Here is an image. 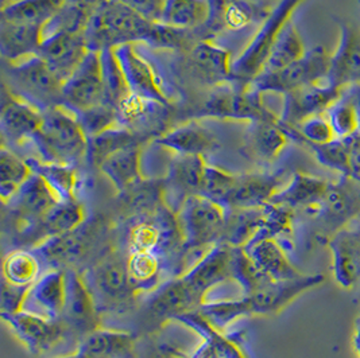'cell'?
Segmentation results:
<instances>
[{
  "label": "cell",
  "mask_w": 360,
  "mask_h": 358,
  "mask_svg": "<svg viewBox=\"0 0 360 358\" xmlns=\"http://www.w3.org/2000/svg\"><path fill=\"white\" fill-rule=\"evenodd\" d=\"M82 34L86 48L94 51L138 42L161 49L164 25L148 20L117 0H103L91 11Z\"/></svg>",
  "instance_id": "1"
},
{
  "label": "cell",
  "mask_w": 360,
  "mask_h": 358,
  "mask_svg": "<svg viewBox=\"0 0 360 358\" xmlns=\"http://www.w3.org/2000/svg\"><path fill=\"white\" fill-rule=\"evenodd\" d=\"M45 162L60 163L76 167L86 159L88 135L79 117L64 105L44 112L42 126L32 139Z\"/></svg>",
  "instance_id": "2"
},
{
  "label": "cell",
  "mask_w": 360,
  "mask_h": 358,
  "mask_svg": "<svg viewBox=\"0 0 360 358\" xmlns=\"http://www.w3.org/2000/svg\"><path fill=\"white\" fill-rule=\"evenodd\" d=\"M307 0H281L263 19L258 32L254 34L246 49L232 62V82L251 85L261 73L279 34L290 22L297 8Z\"/></svg>",
  "instance_id": "3"
},
{
  "label": "cell",
  "mask_w": 360,
  "mask_h": 358,
  "mask_svg": "<svg viewBox=\"0 0 360 358\" xmlns=\"http://www.w3.org/2000/svg\"><path fill=\"white\" fill-rule=\"evenodd\" d=\"M176 216L186 256L208 252L221 243L227 218V209L221 205L197 194L188 198Z\"/></svg>",
  "instance_id": "4"
},
{
  "label": "cell",
  "mask_w": 360,
  "mask_h": 358,
  "mask_svg": "<svg viewBox=\"0 0 360 358\" xmlns=\"http://www.w3.org/2000/svg\"><path fill=\"white\" fill-rule=\"evenodd\" d=\"M7 81L4 82L15 93L42 114L53 107L63 105L61 81L38 55H33L17 64H8Z\"/></svg>",
  "instance_id": "5"
},
{
  "label": "cell",
  "mask_w": 360,
  "mask_h": 358,
  "mask_svg": "<svg viewBox=\"0 0 360 358\" xmlns=\"http://www.w3.org/2000/svg\"><path fill=\"white\" fill-rule=\"evenodd\" d=\"M263 93L251 85H238L229 82L213 88L198 116L219 120L235 121H261L274 120L279 116L271 112L263 102Z\"/></svg>",
  "instance_id": "6"
},
{
  "label": "cell",
  "mask_w": 360,
  "mask_h": 358,
  "mask_svg": "<svg viewBox=\"0 0 360 358\" xmlns=\"http://www.w3.org/2000/svg\"><path fill=\"white\" fill-rule=\"evenodd\" d=\"M320 227L319 239L326 240L339 230L347 228L360 216V185L349 177L332 182L321 204L309 213Z\"/></svg>",
  "instance_id": "7"
},
{
  "label": "cell",
  "mask_w": 360,
  "mask_h": 358,
  "mask_svg": "<svg viewBox=\"0 0 360 358\" xmlns=\"http://www.w3.org/2000/svg\"><path fill=\"white\" fill-rule=\"evenodd\" d=\"M330 65V54L323 46H316L295 64L276 72L262 73L251 86L261 93H282L283 96L298 88L323 81L328 76Z\"/></svg>",
  "instance_id": "8"
},
{
  "label": "cell",
  "mask_w": 360,
  "mask_h": 358,
  "mask_svg": "<svg viewBox=\"0 0 360 358\" xmlns=\"http://www.w3.org/2000/svg\"><path fill=\"white\" fill-rule=\"evenodd\" d=\"M85 281L94 293L98 307L100 303L111 309L124 307L131 303L138 293L129 275L126 260L115 253L107 255L98 261Z\"/></svg>",
  "instance_id": "9"
},
{
  "label": "cell",
  "mask_w": 360,
  "mask_h": 358,
  "mask_svg": "<svg viewBox=\"0 0 360 358\" xmlns=\"http://www.w3.org/2000/svg\"><path fill=\"white\" fill-rule=\"evenodd\" d=\"M104 102L101 53L89 50L82 64L63 85V105L76 116Z\"/></svg>",
  "instance_id": "10"
},
{
  "label": "cell",
  "mask_w": 360,
  "mask_h": 358,
  "mask_svg": "<svg viewBox=\"0 0 360 358\" xmlns=\"http://www.w3.org/2000/svg\"><path fill=\"white\" fill-rule=\"evenodd\" d=\"M0 317L10 327L18 341L33 354L49 352L65 338L68 333L60 319H53L27 310L14 314H0Z\"/></svg>",
  "instance_id": "11"
},
{
  "label": "cell",
  "mask_w": 360,
  "mask_h": 358,
  "mask_svg": "<svg viewBox=\"0 0 360 358\" xmlns=\"http://www.w3.org/2000/svg\"><path fill=\"white\" fill-rule=\"evenodd\" d=\"M65 271V306L60 321L68 331L77 334L82 340L86 334L101 327L100 310L82 274L70 268H66Z\"/></svg>",
  "instance_id": "12"
},
{
  "label": "cell",
  "mask_w": 360,
  "mask_h": 358,
  "mask_svg": "<svg viewBox=\"0 0 360 358\" xmlns=\"http://www.w3.org/2000/svg\"><path fill=\"white\" fill-rule=\"evenodd\" d=\"M207 162L204 157L173 155L162 179L165 206L177 214L185 201L200 194Z\"/></svg>",
  "instance_id": "13"
},
{
  "label": "cell",
  "mask_w": 360,
  "mask_h": 358,
  "mask_svg": "<svg viewBox=\"0 0 360 358\" xmlns=\"http://www.w3.org/2000/svg\"><path fill=\"white\" fill-rule=\"evenodd\" d=\"M324 275H301L289 280H270L250 296H246L251 305L252 315L270 317L292 305L302 293H308L324 283Z\"/></svg>",
  "instance_id": "14"
},
{
  "label": "cell",
  "mask_w": 360,
  "mask_h": 358,
  "mask_svg": "<svg viewBox=\"0 0 360 358\" xmlns=\"http://www.w3.org/2000/svg\"><path fill=\"white\" fill-rule=\"evenodd\" d=\"M88 51L82 32L57 30L44 35L37 55L61 81L65 82L82 64Z\"/></svg>",
  "instance_id": "15"
},
{
  "label": "cell",
  "mask_w": 360,
  "mask_h": 358,
  "mask_svg": "<svg viewBox=\"0 0 360 358\" xmlns=\"http://www.w3.org/2000/svg\"><path fill=\"white\" fill-rule=\"evenodd\" d=\"M211 13L205 26L198 29L201 39H212L224 30H243L251 23L261 20L270 14L271 10L261 3L251 0H208Z\"/></svg>",
  "instance_id": "16"
},
{
  "label": "cell",
  "mask_w": 360,
  "mask_h": 358,
  "mask_svg": "<svg viewBox=\"0 0 360 358\" xmlns=\"http://www.w3.org/2000/svg\"><path fill=\"white\" fill-rule=\"evenodd\" d=\"M343 89L323 80L286 93L283 110L279 116L281 123L295 127L308 117L324 114L336 100L342 98Z\"/></svg>",
  "instance_id": "17"
},
{
  "label": "cell",
  "mask_w": 360,
  "mask_h": 358,
  "mask_svg": "<svg viewBox=\"0 0 360 358\" xmlns=\"http://www.w3.org/2000/svg\"><path fill=\"white\" fill-rule=\"evenodd\" d=\"M44 114L10 91L3 82L1 85V112L0 126L1 135L11 145L20 146L32 140L42 126Z\"/></svg>",
  "instance_id": "18"
},
{
  "label": "cell",
  "mask_w": 360,
  "mask_h": 358,
  "mask_svg": "<svg viewBox=\"0 0 360 358\" xmlns=\"http://www.w3.org/2000/svg\"><path fill=\"white\" fill-rule=\"evenodd\" d=\"M170 105L130 95L117 108L119 124L129 128L142 140L158 138L166 132ZM154 139V140H155Z\"/></svg>",
  "instance_id": "19"
},
{
  "label": "cell",
  "mask_w": 360,
  "mask_h": 358,
  "mask_svg": "<svg viewBox=\"0 0 360 358\" xmlns=\"http://www.w3.org/2000/svg\"><path fill=\"white\" fill-rule=\"evenodd\" d=\"M335 281L343 290L360 287V228L339 230L327 241Z\"/></svg>",
  "instance_id": "20"
},
{
  "label": "cell",
  "mask_w": 360,
  "mask_h": 358,
  "mask_svg": "<svg viewBox=\"0 0 360 358\" xmlns=\"http://www.w3.org/2000/svg\"><path fill=\"white\" fill-rule=\"evenodd\" d=\"M340 29V42L330 54L327 80L330 85L345 88L360 84V29L345 19H336Z\"/></svg>",
  "instance_id": "21"
},
{
  "label": "cell",
  "mask_w": 360,
  "mask_h": 358,
  "mask_svg": "<svg viewBox=\"0 0 360 358\" xmlns=\"http://www.w3.org/2000/svg\"><path fill=\"white\" fill-rule=\"evenodd\" d=\"M186 53L188 67L197 81L213 88L232 82L229 50L214 45L212 39H204Z\"/></svg>",
  "instance_id": "22"
},
{
  "label": "cell",
  "mask_w": 360,
  "mask_h": 358,
  "mask_svg": "<svg viewBox=\"0 0 360 358\" xmlns=\"http://www.w3.org/2000/svg\"><path fill=\"white\" fill-rule=\"evenodd\" d=\"M114 51L132 95L170 105V100L162 89L160 77L150 62L136 53L134 44L117 46Z\"/></svg>",
  "instance_id": "23"
},
{
  "label": "cell",
  "mask_w": 360,
  "mask_h": 358,
  "mask_svg": "<svg viewBox=\"0 0 360 358\" xmlns=\"http://www.w3.org/2000/svg\"><path fill=\"white\" fill-rule=\"evenodd\" d=\"M290 136L281 123V119L248 123L242 152L248 159L261 164L276 162L288 146Z\"/></svg>",
  "instance_id": "24"
},
{
  "label": "cell",
  "mask_w": 360,
  "mask_h": 358,
  "mask_svg": "<svg viewBox=\"0 0 360 358\" xmlns=\"http://www.w3.org/2000/svg\"><path fill=\"white\" fill-rule=\"evenodd\" d=\"M231 258L232 246L223 243L214 245L181 277L205 300L207 293L212 289L231 280Z\"/></svg>",
  "instance_id": "25"
},
{
  "label": "cell",
  "mask_w": 360,
  "mask_h": 358,
  "mask_svg": "<svg viewBox=\"0 0 360 358\" xmlns=\"http://www.w3.org/2000/svg\"><path fill=\"white\" fill-rule=\"evenodd\" d=\"M204 302L205 300L201 299L180 275L165 283L161 290L150 298L148 312L154 319L164 322L198 311Z\"/></svg>",
  "instance_id": "26"
},
{
  "label": "cell",
  "mask_w": 360,
  "mask_h": 358,
  "mask_svg": "<svg viewBox=\"0 0 360 358\" xmlns=\"http://www.w3.org/2000/svg\"><path fill=\"white\" fill-rule=\"evenodd\" d=\"M285 171L248 173L236 177L229 197V208H261L273 199L285 186Z\"/></svg>",
  "instance_id": "27"
},
{
  "label": "cell",
  "mask_w": 360,
  "mask_h": 358,
  "mask_svg": "<svg viewBox=\"0 0 360 358\" xmlns=\"http://www.w3.org/2000/svg\"><path fill=\"white\" fill-rule=\"evenodd\" d=\"M155 143L173 155H197L204 158L216 152L220 147L212 132L204 128L196 120L166 131L155 139Z\"/></svg>",
  "instance_id": "28"
},
{
  "label": "cell",
  "mask_w": 360,
  "mask_h": 358,
  "mask_svg": "<svg viewBox=\"0 0 360 358\" xmlns=\"http://www.w3.org/2000/svg\"><path fill=\"white\" fill-rule=\"evenodd\" d=\"M84 223L85 212L82 204L77 199L64 201L58 202L41 220L25 229L22 232V237L35 239L39 241V244H42L51 237H57L80 228Z\"/></svg>",
  "instance_id": "29"
},
{
  "label": "cell",
  "mask_w": 360,
  "mask_h": 358,
  "mask_svg": "<svg viewBox=\"0 0 360 358\" xmlns=\"http://www.w3.org/2000/svg\"><path fill=\"white\" fill-rule=\"evenodd\" d=\"M330 180L297 171L290 180L279 190L270 204L283 205L290 209H305L313 212L327 196Z\"/></svg>",
  "instance_id": "30"
},
{
  "label": "cell",
  "mask_w": 360,
  "mask_h": 358,
  "mask_svg": "<svg viewBox=\"0 0 360 358\" xmlns=\"http://www.w3.org/2000/svg\"><path fill=\"white\" fill-rule=\"evenodd\" d=\"M45 26L0 20V51L7 64H17L38 54Z\"/></svg>",
  "instance_id": "31"
},
{
  "label": "cell",
  "mask_w": 360,
  "mask_h": 358,
  "mask_svg": "<svg viewBox=\"0 0 360 358\" xmlns=\"http://www.w3.org/2000/svg\"><path fill=\"white\" fill-rule=\"evenodd\" d=\"M58 202V198L46 185V182L33 173V175L20 187L10 205L15 208L18 221L22 224L23 229L41 220Z\"/></svg>",
  "instance_id": "32"
},
{
  "label": "cell",
  "mask_w": 360,
  "mask_h": 358,
  "mask_svg": "<svg viewBox=\"0 0 360 358\" xmlns=\"http://www.w3.org/2000/svg\"><path fill=\"white\" fill-rule=\"evenodd\" d=\"M247 255L270 280H289L304 275L289 260L283 246L274 237H258L243 246Z\"/></svg>",
  "instance_id": "33"
},
{
  "label": "cell",
  "mask_w": 360,
  "mask_h": 358,
  "mask_svg": "<svg viewBox=\"0 0 360 358\" xmlns=\"http://www.w3.org/2000/svg\"><path fill=\"white\" fill-rule=\"evenodd\" d=\"M134 343L132 333L98 327L82 337L76 353L82 358H127L132 353Z\"/></svg>",
  "instance_id": "34"
},
{
  "label": "cell",
  "mask_w": 360,
  "mask_h": 358,
  "mask_svg": "<svg viewBox=\"0 0 360 358\" xmlns=\"http://www.w3.org/2000/svg\"><path fill=\"white\" fill-rule=\"evenodd\" d=\"M92 239V230L91 228L84 229L82 224L80 228L46 240L39 244L35 252L42 260L50 263L51 268H63L65 264L79 260L89 248Z\"/></svg>",
  "instance_id": "35"
},
{
  "label": "cell",
  "mask_w": 360,
  "mask_h": 358,
  "mask_svg": "<svg viewBox=\"0 0 360 358\" xmlns=\"http://www.w3.org/2000/svg\"><path fill=\"white\" fill-rule=\"evenodd\" d=\"M142 145L122 148L98 166L100 173L111 182L115 190L123 194L143 177L141 173Z\"/></svg>",
  "instance_id": "36"
},
{
  "label": "cell",
  "mask_w": 360,
  "mask_h": 358,
  "mask_svg": "<svg viewBox=\"0 0 360 358\" xmlns=\"http://www.w3.org/2000/svg\"><path fill=\"white\" fill-rule=\"evenodd\" d=\"M66 271L50 268L32 286L27 300L38 307V314L60 319L65 306Z\"/></svg>",
  "instance_id": "37"
},
{
  "label": "cell",
  "mask_w": 360,
  "mask_h": 358,
  "mask_svg": "<svg viewBox=\"0 0 360 358\" xmlns=\"http://www.w3.org/2000/svg\"><path fill=\"white\" fill-rule=\"evenodd\" d=\"M208 0H165L160 23L179 30H198L208 22Z\"/></svg>",
  "instance_id": "38"
},
{
  "label": "cell",
  "mask_w": 360,
  "mask_h": 358,
  "mask_svg": "<svg viewBox=\"0 0 360 358\" xmlns=\"http://www.w3.org/2000/svg\"><path fill=\"white\" fill-rule=\"evenodd\" d=\"M264 224V206L227 209L223 244L246 246L261 232Z\"/></svg>",
  "instance_id": "39"
},
{
  "label": "cell",
  "mask_w": 360,
  "mask_h": 358,
  "mask_svg": "<svg viewBox=\"0 0 360 358\" xmlns=\"http://www.w3.org/2000/svg\"><path fill=\"white\" fill-rule=\"evenodd\" d=\"M68 0H14L1 7V19L15 23L46 26Z\"/></svg>",
  "instance_id": "40"
},
{
  "label": "cell",
  "mask_w": 360,
  "mask_h": 358,
  "mask_svg": "<svg viewBox=\"0 0 360 358\" xmlns=\"http://www.w3.org/2000/svg\"><path fill=\"white\" fill-rule=\"evenodd\" d=\"M142 143L143 140L138 138L134 132L120 124H116L114 127L88 136V150L85 161H88L91 166L98 167L116 151Z\"/></svg>",
  "instance_id": "41"
},
{
  "label": "cell",
  "mask_w": 360,
  "mask_h": 358,
  "mask_svg": "<svg viewBox=\"0 0 360 358\" xmlns=\"http://www.w3.org/2000/svg\"><path fill=\"white\" fill-rule=\"evenodd\" d=\"M34 174L39 175L46 182L60 202L76 199L77 170L73 166L60 163L45 162L42 159H26Z\"/></svg>",
  "instance_id": "42"
},
{
  "label": "cell",
  "mask_w": 360,
  "mask_h": 358,
  "mask_svg": "<svg viewBox=\"0 0 360 358\" xmlns=\"http://www.w3.org/2000/svg\"><path fill=\"white\" fill-rule=\"evenodd\" d=\"M42 259L35 251L15 249L1 264V279L11 284L32 287L42 275Z\"/></svg>",
  "instance_id": "43"
},
{
  "label": "cell",
  "mask_w": 360,
  "mask_h": 358,
  "mask_svg": "<svg viewBox=\"0 0 360 358\" xmlns=\"http://www.w3.org/2000/svg\"><path fill=\"white\" fill-rule=\"evenodd\" d=\"M307 54L304 39L292 20L285 26L264 64L262 73H276L301 60ZM261 73V74H262Z\"/></svg>",
  "instance_id": "44"
},
{
  "label": "cell",
  "mask_w": 360,
  "mask_h": 358,
  "mask_svg": "<svg viewBox=\"0 0 360 358\" xmlns=\"http://www.w3.org/2000/svg\"><path fill=\"white\" fill-rule=\"evenodd\" d=\"M33 175L27 161L19 158L11 150H0V198L4 205L10 204L20 187Z\"/></svg>",
  "instance_id": "45"
},
{
  "label": "cell",
  "mask_w": 360,
  "mask_h": 358,
  "mask_svg": "<svg viewBox=\"0 0 360 358\" xmlns=\"http://www.w3.org/2000/svg\"><path fill=\"white\" fill-rule=\"evenodd\" d=\"M198 312L208 322V325L212 326L219 333L227 330L229 326L245 317H252L251 305L246 296L231 300L204 302Z\"/></svg>",
  "instance_id": "46"
},
{
  "label": "cell",
  "mask_w": 360,
  "mask_h": 358,
  "mask_svg": "<svg viewBox=\"0 0 360 358\" xmlns=\"http://www.w3.org/2000/svg\"><path fill=\"white\" fill-rule=\"evenodd\" d=\"M100 53L104 82V102L114 107L117 111L123 100L131 95V91L120 64L115 55L114 49L103 50Z\"/></svg>",
  "instance_id": "47"
},
{
  "label": "cell",
  "mask_w": 360,
  "mask_h": 358,
  "mask_svg": "<svg viewBox=\"0 0 360 358\" xmlns=\"http://www.w3.org/2000/svg\"><path fill=\"white\" fill-rule=\"evenodd\" d=\"M126 264L132 284L138 293L150 290L158 283L162 271V261L157 252H130Z\"/></svg>",
  "instance_id": "48"
},
{
  "label": "cell",
  "mask_w": 360,
  "mask_h": 358,
  "mask_svg": "<svg viewBox=\"0 0 360 358\" xmlns=\"http://www.w3.org/2000/svg\"><path fill=\"white\" fill-rule=\"evenodd\" d=\"M231 280L239 283L243 296H250L261 289L263 284L270 281V279L263 275L242 246H232Z\"/></svg>",
  "instance_id": "49"
},
{
  "label": "cell",
  "mask_w": 360,
  "mask_h": 358,
  "mask_svg": "<svg viewBox=\"0 0 360 358\" xmlns=\"http://www.w3.org/2000/svg\"><path fill=\"white\" fill-rule=\"evenodd\" d=\"M236 177L238 175L231 174L220 167L207 164L201 182L200 196L207 197L208 199L227 209L229 197L236 183Z\"/></svg>",
  "instance_id": "50"
},
{
  "label": "cell",
  "mask_w": 360,
  "mask_h": 358,
  "mask_svg": "<svg viewBox=\"0 0 360 358\" xmlns=\"http://www.w3.org/2000/svg\"><path fill=\"white\" fill-rule=\"evenodd\" d=\"M324 114L327 116L338 139H347L358 133L359 131L358 112L355 110L354 102L347 96L344 89L342 98L336 100Z\"/></svg>",
  "instance_id": "51"
},
{
  "label": "cell",
  "mask_w": 360,
  "mask_h": 358,
  "mask_svg": "<svg viewBox=\"0 0 360 358\" xmlns=\"http://www.w3.org/2000/svg\"><path fill=\"white\" fill-rule=\"evenodd\" d=\"M309 148L317 162L329 170L338 171L342 177H348L349 142L347 139H335L326 145H305Z\"/></svg>",
  "instance_id": "52"
},
{
  "label": "cell",
  "mask_w": 360,
  "mask_h": 358,
  "mask_svg": "<svg viewBox=\"0 0 360 358\" xmlns=\"http://www.w3.org/2000/svg\"><path fill=\"white\" fill-rule=\"evenodd\" d=\"M32 287H22L8 283L1 279V293H0V314H14L22 311Z\"/></svg>",
  "instance_id": "53"
},
{
  "label": "cell",
  "mask_w": 360,
  "mask_h": 358,
  "mask_svg": "<svg viewBox=\"0 0 360 358\" xmlns=\"http://www.w3.org/2000/svg\"><path fill=\"white\" fill-rule=\"evenodd\" d=\"M98 3L103 0H96ZM151 22H160L165 0H117Z\"/></svg>",
  "instance_id": "54"
},
{
  "label": "cell",
  "mask_w": 360,
  "mask_h": 358,
  "mask_svg": "<svg viewBox=\"0 0 360 358\" xmlns=\"http://www.w3.org/2000/svg\"><path fill=\"white\" fill-rule=\"evenodd\" d=\"M348 142H349L348 177L356 180L360 185V132L348 138Z\"/></svg>",
  "instance_id": "55"
},
{
  "label": "cell",
  "mask_w": 360,
  "mask_h": 358,
  "mask_svg": "<svg viewBox=\"0 0 360 358\" xmlns=\"http://www.w3.org/2000/svg\"><path fill=\"white\" fill-rule=\"evenodd\" d=\"M354 347H355V352L358 354V357L360 358V311L358 314V318L355 321V331H354Z\"/></svg>",
  "instance_id": "56"
},
{
  "label": "cell",
  "mask_w": 360,
  "mask_h": 358,
  "mask_svg": "<svg viewBox=\"0 0 360 358\" xmlns=\"http://www.w3.org/2000/svg\"><path fill=\"white\" fill-rule=\"evenodd\" d=\"M54 358H82L76 352L75 353H72V354H66V356H60V357H54Z\"/></svg>",
  "instance_id": "57"
}]
</instances>
